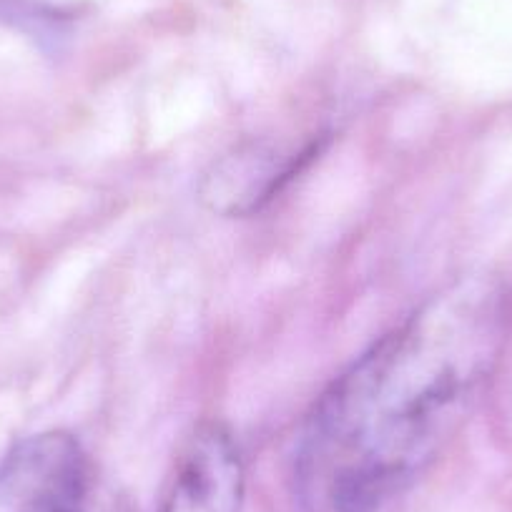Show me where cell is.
I'll return each instance as SVG.
<instances>
[{
	"mask_svg": "<svg viewBox=\"0 0 512 512\" xmlns=\"http://www.w3.org/2000/svg\"><path fill=\"white\" fill-rule=\"evenodd\" d=\"M495 282L460 279L374 342L319 397L297 482L309 512H379L455 437L505 339Z\"/></svg>",
	"mask_w": 512,
	"mask_h": 512,
	"instance_id": "6da1fadb",
	"label": "cell"
},
{
	"mask_svg": "<svg viewBox=\"0 0 512 512\" xmlns=\"http://www.w3.org/2000/svg\"><path fill=\"white\" fill-rule=\"evenodd\" d=\"M0 512H128L93 480L81 445L63 432L28 437L0 465Z\"/></svg>",
	"mask_w": 512,
	"mask_h": 512,
	"instance_id": "7a4b0ae2",
	"label": "cell"
},
{
	"mask_svg": "<svg viewBox=\"0 0 512 512\" xmlns=\"http://www.w3.org/2000/svg\"><path fill=\"white\" fill-rule=\"evenodd\" d=\"M317 154V141L302 146L249 141L211 166L199 194L214 214L251 216L262 211Z\"/></svg>",
	"mask_w": 512,
	"mask_h": 512,
	"instance_id": "3957f363",
	"label": "cell"
},
{
	"mask_svg": "<svg viewBox=\"0 0 512 512\" xmlns=\"http://www.w3.org/2000/svg\"><path fill=\"white\" fill-rule=\"evenodd\" d=\"M246 467L239 442L221 422H206L186 442L159 512H241Z\"/></svg>",
	"mask_w": 512,
	"mask_h": 512,
	"instance_id": "277c9868",
	"label": "cell"
},
{
	"mask_svg": "<svg viewBox=\"0 0 512 512\" xmlns=\"http://www.w3.org/2000/svg\"><path fill=\"white\" fill-rule=\"evenodd\" d=\"M26 0H0V18L16 16V13L23 11Z\"/></svg>",
	"mask_w": 512,
	"mask_h": 512,
	"instance_id": "5b68a950",
	"label": "cell"
}]
</instances>
